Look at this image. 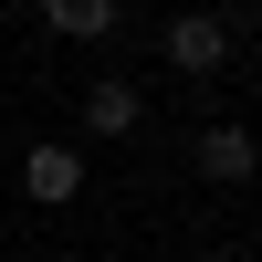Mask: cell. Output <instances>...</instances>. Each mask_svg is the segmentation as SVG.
Here are the masks:
<instances>
[{
	"instance_id": "6",
	"label": "cell",
	"mask_w": 262,
	"mask_h": 262,
	"mask_svg": "<svg viewBox=\"0 0 262 262\" xmlns=\"http://www.w3.org/2000/svg\"><path fill=\"white\" fill-rule=\"evenodd\" d=\"M231 11H262V0H231Z\"/></svg>"
},
{
	"instance_id": "2",
	"label": "cell",
	"mask_w": 262,
	"mask_h": 262,
	"mask_svg": "<svg viewBox=\"0 0 262 262\" xmlns=\"http://www.w3.org/2000/svg\"><path fill=\"white\" fill-rule=\"evenodd\" d=\"M21 189H32L42 210H63V200H84V147H63V137H42L32 158H21Z\"/></svg>"
},
{
	"instance_id": "1",
	"label": "cell",
	"mask_w": 262,
	"mask_h": 262,
	"mask_svg": "<svg viewBox=\"0 0 262 262\" xmlns=\"http://www.w3.org/2000/svg\"><path fill=\"white\" fill-rule=\"evenodd\" d=\"M158 42H168V63H179V74H200V84L231 63V32H221V11H179Z\"/></svg>"
},
{
	"instance_id": "5",
	"label": "cell",
	"mask_w": 262,
	"mask_h": 262,
	"mask_svg": "<svg viewBox=\"0 0 262 262\" xmlns=\"http://www.w3.org/2000/svg\"><path fill=\"white\" fill-rule=\"evenodd\" d=\"M116 11H126V0H42V21H53L63 42H105V32H116Z\"/></svg>"
},
{
	"instance_id": "3",
	"label": "cell",
	"mask_w": 262,
	"mask_h": 262,
	"mask_svg": "<svg viewBox=\"0 0 262 262\" xmlns=\"http://www.w3.org/2000/svg\"><path fill=\"white\" fill-rule=\"evenodd\" d=\"M147 126V95L126 74H105V84H84V137H137Z\"/></svg>"
},
{
	"instance_id": "4",
	"label": "cell",
	"mask_w": 262,
	"mask_h": 262,
	"mask_svg": "<svg viewBox=\"0 0 262 262\" xmlns=\"http://www.w3.org/2000/svg\"><path fill=\"white\" fill-rule=\"evenodd\" d=\"M189 158H200V179L242 189L252 168H262V147H252V126H200V147H189Z\"/></svg>"
}]
</instances>
